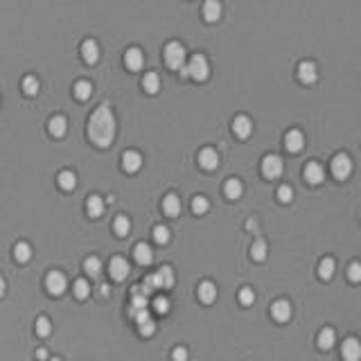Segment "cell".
<instances>
[{
  "label": "cell",
  "mask_w": 361,
  "mask_h": 361,
  "mask_svg": "<svg viewBox=\"0 0 361 361\" xmlns=\"http://www.w3.org/2000/svg\"><path fill=\"white\" fill-rule=\"evenodd\" d=\"M88 136L90 140L99 147H109L111 140L115 136V120L113 113H111L109 107H99L95 109V113L90 115V122H88Z\"/></svg>",
  "instance_id": "obj_1"
},
{
  "label": "cell",
  "mask_w": 361,
  "mask_h": 361,
  "mask_svg": "<svg viewBox=\"0 0 361 361\" xmlns=\"http://www.w3.org/2000/svg\"><path fill=\"white\" fill-rule=\"evenodd\" d=\"M181 72L183 75H190L192 79H196V81H203L205 77H208V72H210L208 59H205L203 55H194L190 61H187V66Z\"/></svg>",
  "instance_id": "obj_2"
},
{
  "label": "cell",
  "mask_w": 361,
  "mask_h": 361,
  "mask_svg": "<svg viewBox=\"0 0 361 361\" xmlns=\"http://www.w3.org/2000/svg\"><path fill=\"white\" fill-rule=\"evenodd\" d=\"M165 64L172 70H183L185 68V47L181 43H167L165 45Z\"/></svg>",
  "instance_id": "obj_3"
},
{
  "label": "cell",
  "mask_w": 361,
  "mask_h": 361,
  "mask_svg": "<svg viewBox=\"0 0 361 361\" xmlns=\"http://www.w3.org/2000/svg\"><path fill=\"white\" fill-rule=\"evenodd\" d=\"M330 167H332V174H334L339 181L348 179V176L352 174V161H350L348 153H336V156L332 158Z\"/></svg>",
  "instance_id": "obj_4"
},
{
  "label": "cell",
  "mask_w": 361,
  "mask_h": 361,
  "mask_svg": "<svg viewBox=\"0 0 361 361\" xmlns=\"http://www.w3.org/2000/svg\"><path fill=\"white\" fill-rule=\"evenodd\" d=\"M282 158L276 156V153H269V156H264L262 161V174L267 176V179H278V176L282 174Z\"/></svg>",
  "instance_id": "obj_5"
},
{
  "label": "cell",
  "mask_w": 361,
  "mask_h": 361,
  "mask_svg": "<svg viewBox=\"0 0 361 361\" xmlns=\"http://www.w3.org/2000/svg\"><path fill=\"white\" fill-rule=\"evenodd\" d=\"M341 357H343V361H361V341L354 336L345 339L341 345Z\"/></svg>",
  "instance_id": "obj_6"
},
{
  "label": "cell",
  "mask_w": 361,
  "mask_h": 361,
  "mask_svg": "<svg viewBox=\"0 0 361 361\" xmlns=\"http://www.w3.org/2000/svg\"><path fill=\"white\" fill-rule=\"evenodd\" d=\"M45 287H47V291L52 293V296H59V293H64L66 291V276L61 271H52V273H47V278H45Z\"/></svg>",
  "instance_id": "obj_7"
},
{
  "label": "cell",
  "mask_w": 361,
  "mask_h": 361,
  "mask_svg": "<svg viewBox=\"0 0 361 361\" xmlns=\"http://www.w3.org/2000/svg\"><path fill=\"white\" fill-rule=\"evenodd\" d=\"M298 77H300L302 84H314L319 79V68H316L314 61H300L298 66Z\"/></svg>",
  "instance_id": "obj_8"
},
{
  "label": "cell",
  "mask_w": 361,
  "mask_h": 361,
  "mask_svg": "<svg viewBox=\"0 0 361 361\" xmlns=\"http://www.w3.org/2000/svg\"><path fill=\"white\" fill-rule=\"evenodd\" d=\"M124 64H127L129 70H140L144 66V55L140 47H129V50L124 52Z\"/></svg>",
  "instance_id": "obj_9"
},
{
  "label": "cell",
  "mask_w": 361,
  "mask_h": 361,
  "mask_svg": "<svg viewBox=\"0 0 361 361\" xmlns=\"http://www.w3.org/2000/svg\"><path fill=\"white\" fill-rule=\"evenodd\" d=\"M109 271H111V278H113V280H124V278L129 276V262L124 257H113L111 260Z\"/></svg>",
  "instance_id": "obj_10"
},
{
  "label": "cell",
  "mask_w": 361,
  "mask_h": 361,
  "mask_svg": "<svg viewBox=\"0 0 361 361\" xmlns=\"http://www.w3.org/2000/svg\"><path fill=\"white\" fill-rule=\"evenodd\" d=\"M233 131L237 133L239 138H248L253 133V122L248 115H237V118L233 120Z\"/></svg>",
  "instance_id": "obj_11"
},
{
  "label": "cell",
  "mask_w": 361,
  "mask_h": 361,
  "mask_svg": "<svg viewBox=\"0 0 361 361\" xmlns=\"http://www.w3.org/2000/svg\"><path fill=\"white\" fill-rule=\"evenodd\" d=\"M305 179L310 181L312 185H319V183L325 179V170H323V165H321V163H316V161L307 163V167H305Z\"/></svg>",
  "instance_id": "obj_12"
},
{
  "label": "cell",
  "mask_w": 361,
  "mask_h": 361,
  "mask_svg": "<svg viewBox=\"0 0 361 361\" xmlns=\"http://www.w3.org/2000/svg\"><path fill=\"white\" fill-rule=\"evenodd\" d=\"M199 163H201V167H203V170H217V165H219V153H217L213 147L201 149Z\"/></svg>",
  "instance_id": "obj_13"
},
{
  "label": "cell",
  "mask_w": 361,
  "mask_h": 361,
  "mask_svg": "<svg viewBox=\"0 0 361 361\" xmlns=\"http://www.w3.org/2000/svg\"><path fill=\"white\" fill-rule=\"evenodd\" d=\"M271 314L276 321H280V323H285V321L291 319V305H289V300H276L271 305Z\"/></svg>",
  "instance_id": "obj_14"
},
{
  "label": "cell",
  "mask_w": 361,
  "mask_h": 361,
  "mask_svg": "<svg viewBox=\"0 0 361 361\" xmlns=\"http://www.w3.org/2000/svg\"><path fill=\"white\" fill-rule=\"evenodd\" d=\"M285 147L289 149V151H300V149L305 147V136H302V131L291 129V131L285 136Z\"/></svg>",
  "instance_id": "obj_15"
},
{
  "label": "cell",
  "mask_w": 361,
  "mask_h": 361,
  "mask_svg": "<svg viewBox=\"0 0 361 361\" xmlns=\"http://www.w3.org/2000/svg\"><path fill=\"white\" fill-rule=\"evenodd\" d=\"M136 323H138V330H140L144 336L153 334V330H156V323H153V319L149 316V312H147V310L138 312V314H136Z\"/></svg>",
  "instance_id": "obj_16"
},
{
  "label": "cell",
  "mask_w": 361,
  "mask_h": 361,
  "mask_svg": "<svg viewBox=\"0 0 361 361\" xmlns=\"http://www.w3.org/2000/svg\"><path fill=\"white\" fill-rule=\"evenodd\" d=\"M163 213L167 217H179L181 213V199L176 194H167L165 199H163Z\"/></svg>",
  "instance_id": "obj_17"
},
{
  "label": "cell",
  "mask_w": 361,
  "mask_h": 361,
  "mask_svg": "<svg viewBox=\"0 0 361 361\" xmlns=\"http://www.w3.org/2000/svg\"><path fill=\"white\" fill-rule=\"evenodd\" d=\"M81 57H84V61H88V64H95V61L99 59V45L95 41H84L81 43Z\"/></svg>",
  "instance_id": "obj_18"
},
{
  "label": "cell",
  "mask_w": 361,
  "mask_h": 361,
  "mask_svg": "<svg viewBox=\"0 0 361 361\" xmlns=\"http://www.w3.org/2000/svg\"><path fill=\"white\" fill-rule=\"evenodd\" d=\"M140 165H142V156L138 151H127L122 156V167L127 172H138L140 170Z\"/></svg>",
  "instance_id": "obj_19"
},
{
  "label": "cell",
  "mask_w": 361,
  "mask_h": 361,
  "mask_svg": "<svg viewBox=\"0 0 361 361\" xmlns=\"http://www.w3.org/2000/svg\"><path fill=\"white\" fill-rule=\"evenodd\" d=\"M199 298H201V302H215V298H217L215 282H210V280L201 282V285H199Z\"/></svg>",
  "instance_id": "obj_20"
},
{
  "label": "cell",
  "mask_w": 361,
  "mask_h": 361,
  "mask_svg": "<svg viewBox=\"0 0 361 361\" xmlns=\"http://www.w3.org/2000/svg\"><path fill=\"white\" fill-rule=\"evenodd\" d=\"M203 16H205V21H210V23L219 21V16H221V5L217 3V0H208V3H203Z\"/></svg>",
  "instance_id": "obj_21"
},
{
  "label": "cell",
  "mask_w": 361,
  "mask_h": 361,
  "mask_svg": "<svg viewBox=\"0 0 361 361\" xmlns=\"http://www.w3.org/2000/svg\"><path fill=\"white\" fill-rule=\"evenodd\" d=\"M66 127H68V122H66L64 115H55V118L47 122V129H50V133H52V136H57V138L64 136V133H66Z\"/></svg>",
  "instance_id": "obj_22"
},
{
  "label": "cell",
  "mask_w": 361,
  "mask_h": 361,
  "mask_svg": "<svg viewBox=\"0 0 361 361\" xmlns=\"http://www.w3.org/2000/svg\"><path fill=\"white\" fill-rule=\"evenodd\" d=\"M224 192H226V196H228V199H239V196H242V192H244L242 181H239V179H228V181H226V185H224Z\"/></svg>",
  "instance_id": "obj_23"
},
{
  "label": "cell",
  "mask_w": 361,
  "mask_h": 361,
  "mask_svg": "<svg viewBox=\"0 0 361 361\" xmlns=\"http://www.w3.org/2000/svg\"><path fill=\"white\" fill-rule=\"evenodd\" d=\"M133 255H136L138 264H149L153 260V253H151V246H149V244H138V246L133 248Z\"/></svg>",
  "instance_id": "obj_24"
},
{
  "label": "cell",
  "mask_w": 361,
  "mask_h": 361,
  "mask_svg": "<svg viewBox=\"0 0 361 361\" xmlns=\"http://www.w3.org/2000/svg\"><path fill=\"white\" fill-rule=\"evenodd\" d=\"M334 341H336V334L332 327H325V330L319 332V348L321 350H330L332 345H334Z\"/></svg>",
  "instance_id": "obj_25"
},
{
  "label": "cell",
  "mask_w": 361,
  "mask_h": 361,
  "mask_svg": "<svg viewBox=\"0 0 361 361\" xmlns=\"http://www.w3.org/2000/svg\"><path fill=\"white\" fill-rule=\"evenodd\" d=\"M59 187L61 190H75V185H77V176H75V172H70V170H64V172H59Z\"/></svg>",
  "instance_id": "obj_26"
},
{
  "label": "cell",
  "mask_w": 361,
  "mask_h": 361,
  "mask_svg": "<svg viewBox=\"0 0 361 361\" xmlns=\"http://www.w3.org/2000/svg\"><path fill=\"white\" fill-rule=\"evenodd\" d=\"M86 208H88V215H90V217H99V215L104 213V201H102V196H97V194L88 196V203H86Z\"/></svg>",
  "instance_id": "obj_27"
},
{
  "label": "cell",
  "mask_w": 361,
  "mask_h": 361,
  "mask_svg": "<svg viewBox=\"0 0 361 361\" xmlns=\"http://www.w3.org/2000/svg\"><path fill=\"white\" fill-rule=\"evenodd\" d=\"M90 93H93V86H90V81L79 79V81L75 84V97H77V99H88Z\"/></svg>",
  "instance_id": "obj_28"
},
{
  "label": "cell",
  "mask_w": 361,
  "mask_h": 361,
  "mask_svg": "<svg viewBox=\"0 0 361 361\" xmlns=\"http://www.w3.org/2000/svg\"><path fill=\"white\" fill-rule=\"evenodd\" d=\"M142 86H144L147 93H156V90L161 88V77H158L156 72H147L144 79H142Z\"/></svg>",
  "instance_id": "obj_29"
},
{
  "label": "cell",
  "mask_w": 361,
  "mask_h": 361,
  "mask_svg": "<svg viewBox=\"0 0 361 361\" xmlns=\"http://www.w3.org/2000/svg\"><path fill=\"white\" fill-rule=\"evenodd\" d=\"M334 260L332 257H325V260H321V264H319V276L323 278V280H330L332 276H334Z\"/></svg>",
  "instance_id": "obj_30"
},
{
  "label": "cell",
  "mask_w": 361,
  "mask_h": 361,
  "mask_svg": "<svg viewBox=\"0 0 361 361\" xmlns=\"http://www.w3.org/2000/svg\"><path fill=\"white\" fill-rule=\"evenodd\" d=\"M156 276H158V280H161L163 289H170L172 285H174V271H172L170 267H161V271H158Z\"/></svg>",
  "instance_id": "obj_31"
},
{
  "label": "cell",
  "mask_w": 361,
  "mask_h": 361,
  "mask_svg": "<svg viewBox=\"0 0 361 361\" xmlns=\"http://www.w3.org/2000/svg\"><path fill=\"white\" fill-rule=\"evenodd\" d=\"M14 255H16L18 262H27V260L32 257V248L27 242H18L16 246H14Z\"/></svg>",
  "instance_id": "obj_32"
},
{
  "label": "cell",
  "mask_w": 361,
  "mask_h": 361,
  "mask_svg": "<svg viewBox=\"0 0 361 361\" xmlns=\"http://www.w3.org/2000/svg\"><path fill=\"white\" fill-rule=\"evenodd\" d=\"M84 271L88 273L90 278H97L99 271H102V262H99L97 257H88V260L84 262Z\"/></svg>",
  "instance_id": "obj_33"
},
{
  "label": "cell",
  "mask_w": 361,
  "mask_h": 361,
  "mask_svg": "<svg viewBox=\"0 0 361 361\" xmlns=\"http://www.w3.org/2000/svg\"><path fill=\"white\" fill-rule=\"evenodd\" d=\"M113 228H115V233H118L120 237H124V235L129 233V228H131V224H129V219L124 215H120V217H115Z\"/></svg>",
  "instance_id": "obj_34"
},
{
  "label": "cell",
  "mask_w": 361,
  "mask_h": 361,
  "mask_svg": "<svg viewBox=\"0 0 361 361\" xmlns=\"http://www.w3.org/2000/svg\"><path fill=\"white\" fill-rule=\"evenodd\" d=\"M52 332V323L47 316H38L36 319V334L38 336H47Z\"/></svg>",
  "instance_id": "obj_35"
},
{
  "label": "cell",
  "mask_w": 361,
  "mask_h": 361,
  "mask_svg": "<svg viewBox=\"0 0 361 361\" xmlns=\"http://www.w3.org/2000/svg\"><path fill=\"white\" fill-rule=\"evenodd\" d=\"M23 90H25L27 95H36L38 93V79L34 75H27L25 79H23Z\"/></svg>",
  "instance_id": "obj_36"
},
{
  "label": "cell",
  "mask_w": 361,
  "mask_h": 361,
  "mask_svg": "<svg viewBox=\"0 0 361 361\" xmlns=\"http://www.w3.org/2000/svg\"><path fill=\"white\" fill-rule=\"evenodd\" d=\"M251 255L253 260H257V262H262L264 257H267V244L262 242V239H257V242L251 246Z\"/></svg>",
  "instance_id": "obj_37"
},
{
  "label": "cell",
  "mask_w": 361,
  "mask_h": 361,
  "mask_svg": "<svg viewBox=\"0 0 361 361\" xmlns=\"http://www.w3.org/2000/svg\"><path fill=\"white\" fill-rule=\"evenodd\" d=\"M210 208V203H208V199H205V196H194V199H192V210H194L196 215H203L205 210Z\"/></svg>",
  "instance_id": "obj_38"
},
{
  "label": "cell",
  "mask_w": 361,
  "mask_h": 361,
  "mask_svg": "<svg viewBox=\"0 0 361 361\" xmlns=\"http://www.w3.org/2000/svg\"><path fill=\"white\" fill-rule=\"evenodd\" d=\"M153 239H156L158 244H167L170 242V228H167V226H156V228H153Z\"/></svg>",
  "instance_id": "obj_39"
},
{
  "label": "cell",
  "mask_w": 361,
  "mask_h": 361,
  "mask_svg": "<svg viewBox=\"0 0 361 361\" xmlns=\"http://www.w3.org/2000/svg\"><path fill=\"white\" fill-rule=\"evenodd\" d=\"M88 293H90V285L84 280V278H79V280L75 282V296L77 298H88Z\"/></svg>",
  "instance_id": "obj_40"
},
{
  "label": "cell",
  "mask_w": 361,
  "mask_h": 361,
  "mask_svg": "<svg viewBox=\"0 0 361 361\" xmlns=\"http://www.w3.org/2000/svg\"><path fill=\"white\" fill-rule=\"evenodd\" d=\"M253 300H255V291L251 287L239 289V302H242V305H253Z\"/></svg>",
  "instance_id": "obj_41"
},
{
  "label": "cell",
  "mask_w": 361,
  "mask_h": 361,
  "mask_svg": "<svg viewBox=\"0 0 361 361\" xmlns=\"http://www.w3.org/2000/svg\"><path fill=\"white\" fill-rule=\"evenodd\" d=\"M153 310H156L158 314H167V312H170V300H167L165 296H158L156 300H153Z\"/></svg>",
  "instance_id": "obj_42"
},
{
  "label": "cell",
  "mask_w": 361,
  "mask_h": 361,
  "mask_svg": "<svg viewBox=\"0 0 361 361\" xmlns=\"http://www.w3.org/2000/svg\"><path fill=\"white\" fill-rule=\"evenodd\" d=\"M348 278L352 282H361V262H352L348 267Z\"/></svg>",
  "instance_id": "obj_43"
},
{
  "label": "cell",
  "mask_w": 361,
  "mask_h": 361,
  "mask_svg": "<svg viewBox=\"0 0 361 361\" xmlns=\"http://www.w3.org/2000/svg\"><path fill=\"white\" fill-rule=\"evenodd\" d=\"M278 199H280L282 203H289V201L293 199V190L289 185H280L278 187Z\"/></svg>",
  "instance_id": "obj_44"
},
{
  "label": "cell",
  "mask_w": 361,
  "mask_h": 361,
  "mask_svg": "<svg viewBox=\"0 0 361 361\" xmlns=\"http://www.w3.org/2000/svg\"><path fill=\"white\" fill-rule=\"evenodd\" d=\"M172 359L174 361H187V350L185 348H176L174 352H172Z\"/></svg>",
  "instance_id": "obj_45"
},
{
  "label": "cell",
  "mask_w": 361,
  "mask_h": 361,
  "mask_svg": "<svg viewBox=\"0 0 361 361\" xmlns=\"http://www.w3.org/2000/svg\"><path fill=\"white\" fill-rule=\"evenodd\" d=\"M36 357H38V359H45V357H47V352L41 348V350H36Z\"/></svg>",
  "instance_id": "obj_46"
},
{
  "label": "cell",
  "mask_w": 361,
  "mask_h": 361,
  "mask_svg": "<svg viewBox=\"0 0 361 361\" xmlns=\"http://www.w3.org/2000/svg\"><path fill=\"white\" fill-rule=\"evenodd\" d=\"M3 296H5V280L0 278V298H3Z\"/></svg>",
  "instance_id": "obj_47"
},
{
  "label": "cell",
  "mask_w": 361,
  "mask_h": 361,
  "mask_svg": "<svg viewBox=\"0 0 361 361\" xmlns=\"http://www.w3.org/2000/svg\"><path fill=\"white\" fill-rule=\"evenodd\" d=\"M50 361H61V359H59V357H52V359H50Z\"/></svg>",
  "instance_id": "obj_48"
}]
</instances>
